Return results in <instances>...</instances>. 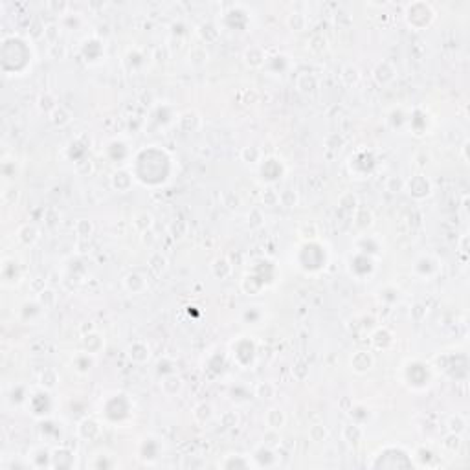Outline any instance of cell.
<instances>
[{
    "instance_id": "cell-1",
    "label": "cell",
    "mask_w": 470,
    "mask_h": 470,
    "mask_svg": "<svg viewBox=\"0 0 470 470\" xmlns=\"http://www.w3.org/2000/svg\"><path fill=\"white\" fill-rule=\"evenodd\" d=\"M406 189H408L410 195H413L415 198H424L432 193V184H430V180H428L426 177L417 175V177H413L412 180L406 182Z\"/></svg>"
},
{
    "instance_id": "cell-2",
    "label": "cell",
    "mask_w": 470,
    "mask_h": 470,
    "mask_svg": "<svg viewBox=\"0 0 470 470\" xmlns=\"http://www.w3.org/2000/svg\"><path fill=\"white\" fill-rule=\"evenodd\" d=\"M375 358L370 351H356L351 356V370L355 373H367L373 367Z\"/></svg>"
},
{
    "instance_id": "cell-3",
    "label": "cell",
    "mask_w": 470,
    "mask_h": 470,
    "mask_svg": "<svg viewBox=\"0 0 470 470\" xmlns=\"http://www.w3.org/2000/svg\"><path fill=\"white\" fill-rule=\"evenodd\" d=\"M127 356H129L130 362H135V364H145L149 360V356H151V349H149V346L145 342L135 340L132 344H129V347H127Z\"/></svg>"
},
{
    "instance_id": "cell-4",
    "label": "cell",
    "mask_w": 470,
    "mask_h": 470,
    "mask_svg": "<svg viewBox=\"0 0 470 470\" xmlns=\"http://www.w3.org/2000/svg\"><path fill=\"white\" fill-rule=\"evenodd\" d=\"M123 287L127 288V292H130V294H142L147 290L149 285H147V279H145L140 272H130L125 276Z\"/></svg>"
},
{
    "instance_id": "cell-5",
    "label": "cell",
    "mask_w": 470,
    "mask_h": 470,
    "mask_svg": "<svg viewBox=\"0 0 470 470\" xmlns=\"http://www.w3.org/2000/svg\"><path fill=\"white\" fill-rule=\"evenodd\" d=\"M395 68L391 62L388 61H380L377 66L373 68V79L379 85H388V83H391L395 79Z\"/></svg>"
},
{
    "instance_id": "cell-6",
    "label": "cell",
    "mask_w": 470,
    "mask_h": 470,
    "mask_svg": "<svg viewBox=\"0 0 470 470\" xmlns=\"http://www.w3.org/2000/svg\"><path fill=\"white\" fill-rule=\"evenodd\" d=\"M160 386H162V391L167 395V397H173V395H178L182 391L184 382L177 373H169L162 379V384H160Z\"/></svg>"
},
{
    "instance_id": "cell-7",
    "label": "cell",
    "mask_w": 470,
    "mask_h": 470,
    "mask_svg": "<svg viewBox=\"0 0 470 470\" xmlns=\"http://www.w3.org/2000/svg\"><path fill=\"white\" fill-rule=\"evenodd\" d=\"M264 422H266V426L270 428V430H281V428L285 426V422H287V417H285V412L281 408H270L268 412H266V415H264Z\"/></svg>"
},
{
    "instance_id": "cell-8",
    "label": "cell",
    "mask_w": 470,
    "mask_h": 470,
    "mask_svg": "<svg viewBox=\"0 0 470 470\" xmlns=\"http://www.w3.org/2000/svg\"><path fill=\"white\" fill-rule=\"evenodd\" d=\"M208 61H210V52L206 50V46L198 44V46H193L189 50V64L191 66L202 68L204 64H208Z\"/></svg>"
},
{
    "instance_id": "cell-9",
    "label": "cell",
    "mask_w": 470,
    "mask_h": 470,
    "mask_svg": "<svg viewBox=\"0 0 470 470\" xmlns=\"http://www.w3.org/2000/svg\"><path fill=\"white\" fill-rule=\"evenodd\" d=\"M103 338L97 334L96 331L88 332V334H83V347H85V353H90V355H97L103 347Z\"/></svg>"
},
{
    "instance_id": "cell-10",
    "label": "cell",
    "mask_w": 470,
    "mask_h": 470,
    "mask_svg": "<svg viewBox=\"0 0 470 470\" xmlns=\"http://www.w3.org/2000/svg\"><path fill=\"white\" fill-rule=\"evenodd\" d=\"M245 62L248 64L250 68H259L264 64V59H266V55H264V52L261 48H257V46H252V48H246L245 50Z\"/></svg>"
},
{
    "instance_id": "cell-11",
    "label": "cell",
    "mask_w": 470,
    "mask_h": 470,
    "mask_svg": "<svg viewBox=\"0 0 470 470\" xmlns=\"http://www.w3.org/2000/svg\"><path fill=\"white\" fill-rule=\"evenodd\" d=\"M111 184H112V187H114V189L125 193V191H129L130 186H132V177H130L127 171H123V169H121V171H116V173L112 175Z\"/></svg>"
},
{
    "instance_id": "cell-12",
    "label": "cell",
    "mask_w": 470,
    "mask_h": 470,
    "mask_svg": "<svg viewBox=\"0 0 470 470\" xmlns=\"http://www.w3.org/2000/svg\"><path fill=\"white\" fill-rule=\"evenodd\" d=\"M17 237H19L20 243H24L26 246H31V245H35V241L39 239V230L33 224H24L19 228Z\"/></svg>"
},
{
    "instance_id": "cell-13",
    "label": "cell",
    "mask_w": 470,
    "mask_h": 470,
    "mask_svg": "<svg viewBox=\"0 0 470 470\" xmlns=\"http://www.w3.org/2000/svg\"><path fill=\"white\" fill-rule=\"evenodd\" d=\"M50 121H52L57 129H62V127H66V125L72 121V114H70L62 105H59L57 109L50 114Z\"/></svg>"
},
{
    "instance_id": "cell-14",
    "label": "cell",
    "mask_w": 470,
    "mask_h": 470,
    "mask_svg": "<svg viewBox=\"0 0 470 470\" xmlns=\"http://www.w3.org/2000/svg\"><path fill=\"white\" fill-rule=\"evenodd\" d=\"M342 433H344V439L353 446L360 445V441L364 439V430H362V426H358V424H347Z\"/></svg>"
},
{
    "instance_id": "cell-15",
    "label": "cell",
    "mask_w": 470,
    "mask_h": 470,
    "mask_svg": "<svg viewBox=\"0 0 470 470\" xmlns=\"http://www.w3.org/2000/svg\"><path fill=\"white\" fill-rule=\"evenodd\" d=\"M153 224H154V219H153L151 213H147V211H140V213H136L135 221H132V226H135L140 233L149 231L151 228H153Z\"/></svg>"
},
{
    "instance_id": "cell-16",
    "label": "cell",
    "mask_w": 470,
    "mask_h": 470,
    "mask_svg": "<svg viewBox=\"0 0 470 470\" xmlns=\"http://www.w3.org/2000/svg\"><path fill=\"white\" fill-rule=\"evenodd\" d=\"M211 272H213V276L219 278V279L228 278V276L231 274L230 261L226 259V257H217V259L213 261V264H211Z\"/></svg>"
},
{
    "instance_id": "cell-17",
    "label": "cell",
    "mask_w": 470,
    "mask_h": 470,
    "mask_svg": "<svg viewBox=\"0 0 470 470\" xmlns=\"http://www.w3.org/2000/svg\"><path fill=\"white\" fill-rule=\"evenodd\" d=\"M287 26L292 31H303L307 28V17L301 11H290L287 17Z\"/></svg>"
},
{
    "instance_id": "cell-18",
    "label": "cell",
    "mask_w": 470,
    "mask_h": 470,
    "mask_svg": "<svg viewBox=\"0 0 470 470\" xmlns=\"http://www.w3.org/2000/svg\"><path fill=\"white\" fill-rule=\"evenodd\" d=\"M340 77L342 81H344V85H347V87H355L356 83L360 81V70L356 66H353V64H346V66L342 68L340 72Z\"/></svg>"
},
{
    "instance_id": "cell-19",
    "label": "cell",
    "mask_w": 470,
    "mask_h": 470,
    "mask_svg": "<svg viewBox=\"0 0 470 470\" xmlns=\"http://www.w3.org/2000/svg\"><path fill=\"white\" fill-rule=\"evenodd\" d=\"M149 268L153 270L156 276L165 272V268H167V259H165V255H163L162 252H153L151 257H149Z\"/></svg>"
},
{
    "instance_id": "cell-20",
    "label": "cell",
    "mask_w": 470,
    "mask_h": 470,
    "mask_svg": "<svg viewBox=\"0 0 470 470\" xmlns=\"http://www.w3.org/2000/svg\"><path fill=\"white\" fill-rule=\"evenodd\" d=\"M198 37L204 41V43H215L217 39H219V29H217L215 24H211V22H204V24L198 26Z\"/></svg>"
},
{
    "instance_id": "cell-21",
    "label": "cell",
    "mask_w": 470,
    "mask_h": 470,
    "mask_svg": "<svg viewBox=\"0 0 470 470\" xmlns=\"http://www.w3.org/2000/svg\"><path fill=\"white\" fill-rule=\"evenodd\" d=\"M193 417H195V421L200 422V424H204V422H208L211 417H213V406L208 402H200L195 406V410H193Z\"/></svg>"
},
{
    "instance_id": "cell-22",
    "label": "cell",
    "mask_w": 470,
    "mask_h": 470,
    "mask_svg": "<svg viewBox=\"0 0 470 470\" xmlns=\"http://www.w3.org/2000/svg\"><path fill=\"white\" fill-rule=\"evenodd\" d=\"M37 107L41 109L43 112H46V114H52L55 109H57V101H55V97L50 94V92H44V94H41L37 99Z\"/></svg>"
},
{
    "instance_id": "cell-23",
    "label": "cell",
    "mask_w": 470,
    "mask_h": 470,
    "mask_svg": "<svg viewBox=\"0 0 470 470\" xmlns=\"http://www.w3.org/2000/svg\"><path fill=\"white\" fill-rule=\"evenodd\" d=\"M39 380H41V386H43V388L53 389L55 386H57V382H59V375H57V371H55V370L48 367V370H44L43 373H41Z\"/></svg>"
},
{
    "instance_id": "cell-24",
    "label": "cell",
    "mask_w": 470,
    "mask_h": 470,
    "mask_svg": "<svg viewBox=\"0 0 470 470\" xmlns=\"http://www.w3.org/2000/svg\"><path fill=\"white\" fill-rule=\"evenodd\" d=\"M448 432L450 433H463L465 432V428H466V421H465V417L463 415H459V413H456V415H452L450 419H448Z\"/></svg>"
},
{
    "instance_id": "cell-25",
    "label": "cell",
    "mask_w": 470,
    "mask_h": 470,
    "mask_svg": "<svg viewBox=\"0 0 470 470\" xmlns=\"http://www.w3.org/2000/svg\"><path fill=\"white\" fill-rule=\"evenodd\" d=\"M307 48L311 50L312 53H322L327 50V39L320 33H314L311 37V41H307Z\"/></svg>"
},
{
    "instance_id": "cell-26",
    "label": "cell",
    "mask_w": 470,
    "mask_h": 470,
    "mask_svg": "<svg viewBox=\"0 0 470 470\" xmlns=\"http://www.w3.org/2000/svg\"><path fill=\"white\" fill-rule=\"evenodd\" d=\"M76 233L81 237V239H88L92 233H94V222L90 219H79L76 222Z\"/></svg>"
},
{
    "instance_id": "cell-27",
    "label": "cell",
    "mask_w": 470,
    "mask_h": 470,
    "mask_svg": "<svg viewBox=\"0 0 470 470\" xmlns=\"http://www.w3.org/2000/svg\"><path fill=\"white\" fill-rule=\"evenodd\" d=\"M309 437H311V441H314V443H322L329 437V430H327L323 424H312V426L309 428Z\"/></svg>"
},
{
    "instance_id": "cell-28",
    "label": "cell",
    "mask_w": 470,
    "mask_h": 470,
    "mask_svg": "<svg viewBox=\"0 0 470 470\" xmlns=\"http://www.w3.org/2000/svg\"><path fill=\"white\" fill-rule=\"evenodd\" d=\"M276 395V386L270 382H259L255 386V397L259 398H272Z\"/></svg>"
},
{
    "instance_id": "cell-29",
    "label": "cell",
    "mask_w": 470,
    "mask_h": 470,
    "mask_svg": "<svg viewBox=\"0 0 470 470\" xmlns=\"http://www.w3.org/2000/svg\"><path fill=\"white\" fill-rule=\"evenodd\" d=\"M279 202L283 204L285 208H296L299 198H297V193L292 189H285V191L279 193Z\"/></svg>"
},
{
    "instance_id": "cell-30",
    "label": "cell",
    "mask_w": 470,
    "mask_h": 470,
    "mask_svg": "<svg viewBox=\"0 0 470 470\" xmlns=\"http://www.w3.org/2000/svg\"><path fill=\"white\" fill-rule=\"evenodd\" d=\"M37 303L44 309L52 307L53 303H55V292L50 290V288H43V290L37 294Z\"/></svg>"
},
{
    "instance_id": "cell-31",
    "label": "cell",
    "mask_w": 470,
    "mask_h": 470,
    "mask_svg": "<svg viewBox=\"0 0 470 470\" xmlns=\"http://www.w3.org/2000/svg\"><path fill=\"white\" fill-rule=\"evenodd\" d=\"M59 35H61V28H59V24H55V22H50V24L44 26V39H46L50 44L57 43Z\"/></svg>"
},
{
    "instance_id": "cell-32",
    "label": "cell",
    "mask_w": 470,
    "mask_h": 470,
    "mask_svg": "<svg viewBox=\"0 0 470 470\" xmlns=\"http://www.w3.org/2000/svg\"><path fill=\"white\" fill-rule=\"evenodd\" d=\"M264 217L263 213H261L259 208H252V210L248 211V226L250 228H254V230H257V228H261V226L264 224Z\"/></svg>"
},
{
    "instance_id": "cell-33",
    "label": "cell",
    "mask_w": 470,
    "mask_h": 470,
    "mask_svg": "<svg viewBox=\"0 0 470 470\" xmlns=\"http://www.w3.org/2000/svg\"><path fill=\"white\" fill-rule=\"evenodd\" d=\"M77 430H87V437L85 439H92V437H96L97 433H99V424H97L96 421H92V419H85V421L79 422V428Z\"/></svg>"
},
{
    "instance_id": "cell-34",
    "label": "cell",
    "mask_w": 470,
    "mask_h": 470,
    "mask_svg": "<svg viewBox=\"0 0 470 470\" xmlns=\"http://www.w3.org/2000/svg\"><path fill=\"white\" fill-rule=\"evenodd\" d=\"M241 158L246 163H257L261 160V151L257 147H245L241 151Z\"/></svg>"
},
{
    "instance_id": "cell-35",
    "label": "cell",
    "mask_w": 470,
    "mask_h": 470,
    "mask_svg": "<svg viewBox=\"0 0 470 470\" xmlns=\"http://www.w3.org/2000/svg\"><path fill=\"white\" fill-rule=\"evenodd\" d=\"M386 189L389 193H400L406 189V180H402L400 177H389L388 182H386Z\"/></svg>"
},
{
    "instance_id": "cell-36",
    "label": "cell",
    "mask_w": 470,
    "mask_h": 470,
    "mask_svg": "<svg viewBox=\"0 0 470 470\" xmlns=\"http://www.w3.org/2000/svg\"><path fill=\"white\" fill-rule=\"evenodd\" d=\"M221 424L226 428V430H231V428H235L237 424H239V415H237V412H224L221 415Z\"/></svg>"
},
{
    "instance_id": "cell-37",
    "label": "cell",
    "mask_w": 470,
    "mask_h": 470,
    "mask_svg": "<svg viewBox=\"0 0 470 470\" xmlns=\"http://www.w3.org/2000/svg\"><path fill=\"white\" fill-rule=\"evenodd\" d=\"M222 204H224L228 210H239V206H241V198L235 195V193H231V191H226L224 195H222Z\"/></svg>"
},
{
    "instance_id": "cell-38",
    "label": "cell",
    "mask_w": 470,
    "mask_h": 470,
    "mask_svg": "<svg viewBox=\"0 0 470 470\" xmlns=\"http://www.w3.org/2000/svg\"><path fill=\"white\" fill-rule=\"evenodd\" d=\"M443 446H445L446 450H450V452L459 450V448H461V435H459V433H450V435H448L445 441H443Z\"/></svg>"
},
{
    "instance_id": "cell-39",
    "label": "cell",
    "mask_w": 470,
    "mask_h": 470,
    "mask_svg": "<svg viewBox=\"0 0 470 470\" xmlns=\"http://www.w3.org/2000/svg\"><path fill=\"white\" fill-rule=\"evenodd\" d=\"M252 465L248 459H243V456H237L235 459H226L224 463H222V466L224 468H248V466Z\"/></svg>"
},
{
    "instance_id": "cell-40",
    "label": "cell",
    "mask_w": 470,
    "mask_h": 470,
    "mask_svg": "<svg viewBox=\"0 0 470 470\" xmlns=\"http://www.w3.org/2000/svg\"><path fill=\"white\" fill-rule=\"evenodd\" d=\"M263 202H264V206H278L279 204V191L266 189V191L263 193Z\"/></svg>"
},
{
    "instance_id": "cell-41",
    "label": "cell",
    "mask_w": 470,
    "mask_h": 470,
    "mask_svg": "<svg viewBox=\"0 0 470 470\" xmlns=\"http://www.w3.org/2000/svg\"><path fill=\"white\" fill-rule=\"evenodd\" d=\"M299 235H301L303 239H314L318 235V228L316 224H303L301 228H299Z\"/></svg>"
},
{
    "instance_id": "cell-42",
    "label": "cell",
    "mask_w": 470,
    "mask_h": 470,
    "mask_svg": "<svg viewBox=\"0 0 470 470\" xmlns=\"http://www.w3.org/2000/svg\"><path fill=\"white\" fill-rule=\"evenodd\" d=\"M46 6H48V10L53 11L55 15H64V13H66V10H68L66 2H53V0H52V2H48Z\"/></svg>"
},
{
    "instance_id": "cell-43",
    "label": "cell",
    "mask_w": 470,
    "mask_h": 470,
    "mask_svg": "<svg viewBox=\"0 0 470 470\" xmlns=\"http://www.w3.org/2000/svg\"><path fill=\"white\" fill-rule=\"evenodd\" d=\"M292 371L296 373V379L297 380H305V379H307V375H309V367L305 365V362H301V360L297 362L296 367H294Z\"/></svg>"
},
{
    "instance_id": "cell-44",
    "label": "cell",
    "mask_w": 470,
    "mask_h": 470,
    "mask_svg": "<svg viewBox=\"0 0 470 470\" xmlns=\"http://www.w3.org/2000/svg\"><path fill=\"white\" fill-rule=\"evenodd\" d=\"M466 245H468V235H463V239H461V245H459L461 254H466V252H468V250H466Z\"/></svg>"
},
{
    "instance_id": "cell-45",
    "label": "cell",
    "mask_w": 470,
    "mask_h": 470,
    "mask_svg": "<svg viewBox=\"0 0 470 470\" xmlns=\"http://www.w3.org/2000/svg\"><path fill=\"white\" fill-rule=\"evenodd\" d=\"M466 149H468V142H465V144H463V158H465V162H468V154H466Z\"/></svg>"
}]
</instances>
